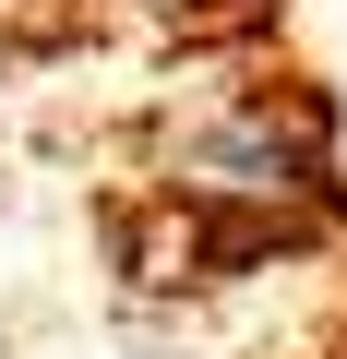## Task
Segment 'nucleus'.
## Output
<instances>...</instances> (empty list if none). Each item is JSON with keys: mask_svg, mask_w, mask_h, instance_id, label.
<instances>
[{"mask_svg": "<svg viewBox=\"0 0 347 359\" xmlns=\"http://www.w3.org/2000/svg\"><path fill=\"white\" fill-rule=\"evenodd\" d=\"M168 13H204V0H168Z\"/></svg>", "mask_w": 347, "mask_h": 359, "instance_id": "obj_1", "label": "nucleus"}]
</instances>
